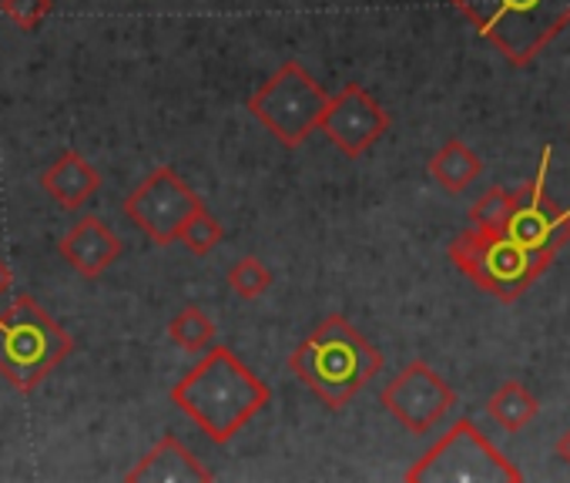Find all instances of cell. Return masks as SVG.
<instances>
[{
  "mask_svg": "<svg viewBox=\"0 0 570 483\" xmlns=\"http://www.w3.org/2000/svg\"><path fill=\"white\" fill-rule=\"evenodd\" d=\"M168 400L215 443H232L272 400L268 386L228 346H208Z\"/></svg>",
  "mask_w": 570,
  "mask_h": 483,
  "instance_id": "obj_1",
  "label": "cell"
},
{
  "mask_svg": "<svg viewBox=\"0 0 570 483\" xmlns=\"http://www.w3.org/2000/svg\"><path fill=\"white\" fill-rule=\"evenodd\" d=\"M289 369L316 393L320 403L340 413L376 379L383 369V353L346 316L336 313L320 319L316 329L293 349Z\"/></svg>",
  "mask_w": 570,
  "mask_h": 483,
  "instance_id": "obj_2",
  "label": "cell"
},
{
  "mask_svg": "<svg viewBox=\"0 0 570 483\" xmlns=\"http://www.w3.org/2000/svg\"><path fill=\"white\" fill-rule=\"evenodd\" d=\"M507 65L530 68L570 28V0H446Z\"/></svg>",
  "mask_w": 570,
  "mask_h": 483,
  "instance_id": "obj_3",
  "label": "cell"
},
{
  "mask_svg": "<svg viewBox=\"0 0 570 483\" xmlns=\"http://www.w3.org/2000/svg\"><path fill=\"white\" fill-rule=\"evenodd\" d=\"M71 353L75 339L35 296H18L0 313V376L18 393H35Z\"/></svg>",
  "mask_w": 570,
  "mask_h": 483,
  "instance_id": "obj_4",
  "label": "cell"
},
{
  "mask_svg": "<svg viewBox=\"0 0 570 483\" xmlns=\"http://www.w3.org/2000/svg\"><path fill=\"white\" fill-rule=\"evenodd\" d=\"M450 263L483 293H490L500 303L520 299L553 259L527 249L510 231H483L466 228L446 246Z\"/></svg>",
  "mask_w": 570,
  "mask_h": 483,
  "instance_id": "obj_5",
  "label": "cell"
},
{
  "mask_svg": "<svg viewBox=\"0 0 570 483\" xmlns=\"http://www.w3.org/2000/svg\"><path fill=\"white\" fill-rule=\"evenodd\" d=\"M326 105V88L299 61H285L248 98L252 118L285 148H299L313 131H320Z\"/></svg>",
  "mask_w": 570,
  "mask_h": 483,
  "instance_id": "obj_6",
  "label": "cell"
},
{
  "mask_svg": "<svg viewBox=\"0 0 570 483\" xmlns=\"http://www.w3.org/2000/svg\"><path fill=\"white\" fill-rule=\"evenodd\" d=\"M410 483H520L523 470L507 460L473 420H456L410 470Z\"/></svg>",
  "mask_w": 570,
  "mask_h": 483,
  "instance_id": "obj_7",
  "label": "cell"
},
{
  "mask_svg": "<svg viewBox=\"0 0 570 483\" xmlns=\"http://www.w3.org/2000/svg\"><path fill=\"white\" fill-rule=\"evenodd\" d=\"M202 195L171 168L161 165L148 178H141L131 195L125 198V215L135 228H141L155 246H171L178 241L185 221L202 208Z\"/></svg>",
  "mask_w": 570,
  "mask_h": 483,
  "instance_id": "obj_8",
  "label": "cell"
},
{
  "mask_svg": "<svg viewBox=\"0 0 570 483\" xmlns=\"http://www.w3.org/2000/svg\"><path fill=\"white\" fill-rule=\"evenodd\" d=\"M383 406H386V413L400 423V426H406L410 433H416V436H426L433 426H440L450 413H453V406H456V393H453V386L430 366V363H423V359H413V363H406L390 383H386V390H383Z\"/></svg>",
  "mask_w": 570,
  "mask_h": 483,
  "instance_id": "obj_9",
  "label": "cell"
},
{
  "mask_svg": "<svg viewBox=\"0 0 570 483\" xmlns=\"http://www.w3.org/2000/svg\"><path fill=\"white\" fill-rule=\"evenodd\" d=\"M550 158H553V148L547 145L540 155L537 175L520 188V205H517L513 221H510V235L547 259H553L570 241V205L553 201L547 191Z\"/></svg>",
  "mask_w": 570,
  "mask_h": 483,
  "instance_id": "obj_10",
  "label": "cell"
},
{
  "mask_svg": "<svg viewBox=\"0 0 570 483\" xmlns=\"http://www.w3.org/2000/svg\"><path fill=\"white\" fill-rule=\"evenodd\" d=\"M390 125H393L390 111L363 85H346L340 95L330 98L320 131L346 158H363L380 138H386Z\"/></svg>",
  "mask_w": 570,
  "mask_h": 483,
  "instance_id": "obj_11",
  "label": "cell"
},
{
  "mask_svg": "<svg viewBox=\"0 0 570 483\" xmlns=\"http://www.w3.org/2000/svg\"><path fill=\"white\" fill-rule=\"evenodd\" d=\"M58 253L81 279H98L121 259L125 246L98 215H88L61 238Z\"/></svg>",
  "mask_w": 570,
  "mask_h": 483,
  "instance_id": "obj_12",
  "label": "cell"
},
{
  "mask_svg": "<svg viewBox=\"0 0 570 483\" xmlns=\"http://www.w3.org/2000/svg\"><path fill=\"white\" fill-rule=\"evenodd\" d=\"M128 483H208L215 473L175 436L165 433L128 473Z\"/></svg>",
  "mask_w": 570,
  "mask_h": 483,
  "instance_id": "obj_13",
  "label": "cell"
},
{
  "mask_svg": "<svg viewBox=\"0 0 570 483\" xmlns=\"http://www.w3.org/2000/svg\"><path fill=\"white\" fill-rule=\"evenodd\" d=\"M41 188L61 205V208H68V211H75V208H81V205H88L95 195H98V188H101V175H98V168L81 155V151H65L55 165H48L45 171H41Z\"/></svg>",
  "mask_w": 570,
  "mask_h": 483,
  "instance_id": "obj_14",
  "label": "cell"
},
{
  "mask_svg": "<svg viewBox=\"0 0 570 483\" xmlns=\"http://www.w3.org/2000/svg\"><path fill=\"white\" fill-rule=\"evenodd\" d=\"M430 178L446 191V195H460L466 191L480 175H483V161L480 155L463 141V138H450L430 161H426Z\"/></svg>",
  "mask_w": 570,
  "mask_h": 483,
  "instance_id": "obj_15",
  "label": "cell"
},
{
  "mask_svg": "<svg viewBox=\"0 0 570 483\" xmlns=\"http://www.w3.org/2000/svg\"><path fill=\"white\" fill-rule=\"evenodd\" d=\"M487 413L507 430V433H520L523 426L533 423V416L540 413V400L520 383V379H507L493 390V396L487 400Z\"/></svg>",
  "mask_w": 570,
  "mask_h": 483,
  "instance_id": "obj_16",
  "label": "cell"
},
{
  "mask_svg": "<svg viewBox=\"0 0 570 483\" xmlns=\"http://www.w3.org/2000/svg\"><path fill=\"white\" fill-rule=\"evenodd\" d=\"M520 205V191L510 188H487L473 205H470V225L483 231H510L513 211Z\"/></svg>",
  "mask_w": 570,
  "mask_h": 483,
  "instance_id": "obj_17",
  "label": "cell"
},
{
  "mask_svg": "<svg viewBox=\"0 0 570 483\" xmlns=\"http://www.w3.org/2000/svg\"><path fill=\"white\" fill-rule=\"evenodd\" d=\"M168 339L185 353H205L208 346H215V323L202 306H185L168 323Z\"/></svg>",
  "mask_w": 570,
  "mask_h": 483,
  "instance_id": "obj_18",
  "label": "cell"
},
{
  "mask_svg": "<svg viewBox=\"0 0 570 483\" xmlns=\"http://www.w3.org/2000/svg\"><path fill=\"white\" fill-rule=\"evenodd\" d=\"M228 279V289L238 296V299H262L268 289H272V273L262 259L255 256H242L228 266L225 273Z\"/></svg>",
  "mask_w": 570,
  "mask_h": 483,
  "instance_id": "obj_19",
  "label": "cell"
},
{
  "mask_svg": "<svg viewBox=\"0 0 570 483\" xmlns=\"http://www.w3.org/2000/svg\"><path fill=\"white\" fill-rule=\"evenodd\" d=\"M225 238V228H222V221L202 205L188 221H185V228H181V235H178V241L181 246L191 253V256H198V259H205L208 253H215V246Z\"/></svg>",
  "mask_w": 570,
  "mask_h": 483,
  "instance_id": "obj_20",
  "label": "cell"
},
{
  "mask_svg": "<svg viewBox=\"0 0 570 483\" xmlns=\"http://www.w3.org/2000/svg\"><path fill=\"white\" fill-rule=\"evenodd\" d=\"M55 11V0H0V14H4L18 31H38Z\"/></svg>",
  "mask_w": 570,
  "mask_h": 483,
  "instance_id": "obj_21",
  "label": "cell"
},
{
  "mask_svg": "<svg viewBox=\"0 0 570 483\" xmlns=\"http://www.w3.org/2000/svg\"><path fill=\"white\" fill-rule=\"evenodd\" d=\"M11 283H14V273H11V266L4 259H0V299L11 293Z\"/></svg>",
  "mask_w": 570,
  "mask_h": 483,
  "instance_id": "obj_22",
  "label": "cell"
},
{
  "mask_svg": "<svg viewBox=\"0 0 570 483\" xmlns=\"http://www.w3.org/2000/svg\"><path fill=\"white\" fill-rule=\"evenodd\" d=\"M557 456H560V460H563V463L570 466V430H567V433H563V436L557 440Z\"/></svg>",
  "mask_w": 570,
  "mask_h": 483,
  "instance_id": "obj_23",
  "label": "cell"
}]
</instances>
